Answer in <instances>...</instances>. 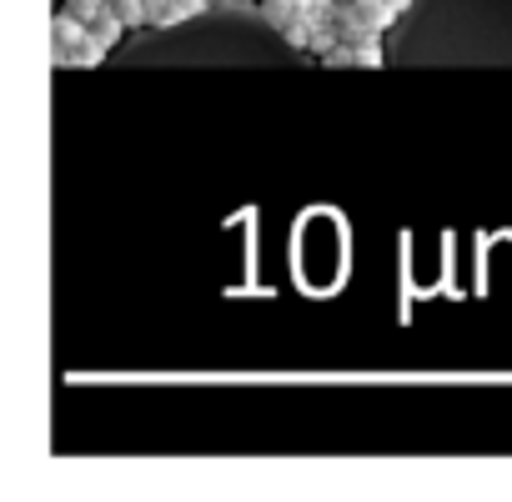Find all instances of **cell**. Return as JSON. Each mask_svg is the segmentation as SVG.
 Wrapping results in <instances>:
<instances>
[{
    "instance_id": "obj_2",
    "label": "cell",
    "mask_w": 512,
    "mask_h": 502,
    "mask_svg": "<svg viewBox=\"0 0 512 502\" xmlns=\"http://www.w3.org/2000/svg\"><path fill=\"white\" fill-rule=\"evenodd\" d=\"M86 36H91L86 21H76L71 11H56V16H51V61H61L66 51H76Z\"/></svg>"
},
{
    "instance_id": "obj_8",
    "label": "cell",
    "mask_w": 512,
    "mask_h": 502,
    "mask_svg": "<svg viewBox=\"0 0 512 502\" xmlns=\"http://www.w3.org/2000/svg\"><path fill=\"white\" fill-rule=\"evenodd\" d=\"M337 6H342V0H337Z\"/></svg>"
},
{
    "instance_id": "obj_4",
    "label": "cell",
    "mask_w": 512,
    "mask_h": 502,
    "mask_svg": "<svg viewBox=\"0 0 512 502\" xmlns=\"http://www.w3.org/2000/svg\"><path fill=\"white\" fill-rule=\"evenodd\" d=\"M201 6H206V0H166V6H161V16H156L151 26H156V31H166V26H181V21L201 16Z\"/></svg>"
},
{
    "instance_id": "obj_1",
    "label": "cell",
    "mask_w": 512,
    "mask_h": 502,
    "mask_svg": "<svg viewBox=\"0 0 512 502\" xmlns=\"http://www.w3.org/2000/svg\"><path fill=\"white\" fill-rule=\"evenodd\" d=\"M392 21H397V6H392V0H342V6L332 11V26H337V36H342L347 46L377 41Z\"/></svg>"
},
{
    "instance_id": "obj_3",
    "label": "cell",
    "mask_w": 512,
    "mask_h": 502,
    "mask_svg": "<svg viewBox=\"0 0 512 502\" xmlns=\"http://www.w3.org/2000/svg\"><path fill=\"white\" fill-rule=\"evenodd\" d=\"M106 51H111V46H101L96 36H86V41H81L76 51H66L56 66H61V71H91V66H101V61H106Z\"/></svg>"
},
{
    "instance_id": "obj_7",
    "label": "cell",
    "mask_w": 512,
    "mask_h": 502,
    "mask_svg": "<svg viewBox=\"0 0 512 502\" xmlns=\"http://www.w3.org/2000/svg\"><path fill=\"white\" fill-rule=\"evenodd\" d=\"M392 6H397V11H407V6H412V0H392Z\"/></svg>"
},
{
    "instance_id": "obj_6",
    "label": "cell",
    "mask_w": 512,
    "mask_h": 502,
    "mask_svg": "<svg viewBox=\"0 0 512 502\" xmlns=\"http://www.w3.org/2000/svg\"><path fill=\"white\" fill-rule=\"evenodd\" d=\"M106 6L126 21V26H151V16H146V0H106Z\"/></svg>"
},
{
    "instance_id": "obj_5",
    "label": "cell",
    "mask_w": 512,
    "mask_h": 502,
    "mask_svg": "<svg viewBox=\"0 0 512 502\" xmlns=\"http://www.w3.org/2000/svg\"><path fill=\"white\" fill-rule=\"evenodd\" d=\"M126 31H131V26H126V21H121V16H116L111 6H106V11H101V16L91 21V36H96L101 46H116V41H121Z\"/></svg>"
}]
</instances>
